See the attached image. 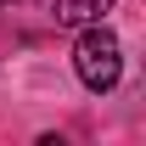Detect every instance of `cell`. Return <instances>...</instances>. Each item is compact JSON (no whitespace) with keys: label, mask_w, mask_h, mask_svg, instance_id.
Here are the masks:
<instances>
[{"label":"cell","mask_w":146,"mask_h":146,"mask_svg":"<svg viewBox=\"0 0 146 146\" xmlns=\"http://www.w3.org/2000/svg\"><path fill=\"white\" fill-rule=\"evenodd\" d=\"M0 6H6V0H0Z\"/></svg>","instance_id":"3"},{"label":"cell","mask_w":146,"mask_h":146,"mask_svg":"<svg viewBox=\"0 0 146 146\" xmlns=\"http://www.w3.org/2000/svg\"><path fill=\"white\" fill-rule=\"evenodd\" d=\"M107 11H112V0H56V23H68V28L101 23Z\"/></svg>","instance_id":"2"},{"label":"cell","mask_w":146,"mask_h":146,"mask_svg":"<svg viewBox=\"0 0 146 146\" xmlns=\"http://www.w3.org/2000/svg\"><path fill=\"white\" fill-rule=\"evenodd\" d=\"M73 68H79V79L101 96V90H112V84L124 79V51H118V39H112L101 23H84V34L73 45Z\"/></svg>","instance_id":"1"}]
</instances>
